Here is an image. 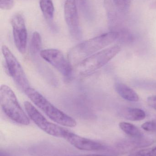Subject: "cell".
I'll return each mask as SVG.
<instances>
[{
	"label": "cell",
	"mask_w": 156,
	"mask_h": 156,
	"mask_svg": "<svg viewBox=\"0 0 156 156\" xmlns=\"http://www.w3.org/2000/svg\"><path fill=\"white\" fill-rule=\"evenodd\" d=\"M40 9L46 20L51 23L54 18V6L51 0H40Z\"/></svg>",
	"instance_id": "5bb4252c"
},
{
	"label": "cell",
	"mask_w": 156,
	"mask_h": 156,
	"mask_svg": "<svg viewBox=\"0 0 156 156\" xmlns=\"http://www.w3.org/2000/svg\"><path fill=\"white\" fill-rule=\"evenodd\" d=\"M115 89L117 93L125 100L131 102H136L139 101V97L136 92L122 83H116Z\"/></svg>",
	"instance_id": "8fae6325"
},
{
	"label": "cell",
	"mask_w": 156,
	"mask_h": 156,
	"mask_svg": "<svg viewBox=\"0 0 156 156\" xmlns=\"http://www.w3.org/2000/svg\"><path fill=\"white\" fill-rule=\"evenodd\" d=\"M24 105L28 117L40 129L50 135L62 137L65 128L48 121L29 102H25Z\"/></svg>",
	"instance_id": "52a82bcc"
},
{
	"label": "cell",
	"mask_w": 156,
	"mask_h": 156,
	"mask_svg": "<svg viewBox=\"0 0 156 156\" xmlns=\"http://www.w3.org/2000/svg\"><path fill=\"white\" fill-rule=\"evenodd\" d=\"M62 137L71 144L79 150L85 151H97L101 150L103 147L100 143L76 134L65 129Z\"/></svg>",
	"instance_id": "30bf717a"
},
{
	"label": "cell",
	"mask_w": 156,
	"mask_h": 156,
	"mask_svg": "<svg viewBox=\"0 0 156 156\" xmlns=\"http://www.w3.org/2000/svg\"><path fill=\"white\" fill-rule=\"evenodd\" d=\"M119 126L125 133L132 137L137 138H141L143 136V133L141 131L132 124L122 122L119 124Z\"/></svg>",
	"instance_id": "9a60e30c"
},
{
	"label": "cell",
	"mask_w": 156,
	"mask_h": 156,
	"mask_svg": "<svg viewBox=\"0 0 156 156\" xmlns=\"http://www.w3.org/2000/svg\"><path fill=\"white\" fill-rule=\"evenodd\" d=\"M104 4L108 19L111 22H113L116 16V6L112 0H104Z\"/></svg>",
	"instance_id": "2e32d148"
},
{
	"label": "cell",
	"mask_w": 156,
	"mask_h": 156,
	"mask_svg": "<svg viewBox=\"0 0 156 156\" xmlns=\"http://www.w3.org/2000/svg\"><path fill=\"white\" fill-rule=\"evenodd\" d=\"M64 16L71 35L74 39L79 40L82 34L76 0H66L64 4Z\"/></svg>",
	"instance_id": "ba28073f"
},
{
	"label": "cell",
	"mask_w": 156,
	"mask_h": 156,
	"mask_svg": "<svg viewBox=\"0 0 156 156\" xmlns=\"http://www.w3.org/2000/svg\"><path fill=\"white\" fill-rule=\"evenodd\" d=\"M116 8L122 12H125L129 9L131 0H112Z\"/></svg>",
	"instance_id": "ac0fdd59"
},
{
	"label": "cell",
	"mask_w": 156,
	"mask_h": 156,
	"mask_svg": "<svg viewBox=\"0 0 156 156\" xmlns=\"http://www.w3.org/2000/svg\"><path fill=\"white\" fill-rule=\"evenodd\" d=\"M77 4L82 12L84 16L88 17L89 16V8L88 0H77Z\"/></svg>",
	"instance_id": "d6986e66"
},
{
	"label": "cell",
	"mask_w": 156,
	"mask_h": 156,
	"mask_svg": "<svg viewBox=\"0 0 156 156\" xmlns=\"http://www.w3.org/2000/svg\"><path fill=\"white\" fill-rule=\"evenodd\" d=\"M25 93L36 106L55 122L67 127H74L77 125L75 119L54 106L34 89L30 87Z\"/></svg>",
	"instance_id": "7a4b0ae2"
},
{
	"label": "cell",
	"mask_w": 156,
	"mask_h": 156,
	"mask_svg": "<svg viewBox=\"0 0 156 156\" xmlns=\"http://www.w3.org/2000/svg\"><path fill=\"white\" fill-rule=\"evenodd\" d=\"M2 51L7 74L13 79L18 89L25 93L30 87L28 79L22 66L6 46H2Z\"/></svg>",
	"instance_id": "5b68a950"
},
{
	"label": "cell",
	"mask_w": 156,
	"mask_h": 156,
	"mask_svg": "<svg viewBox=\"0 0 156 156\" xmlns=\"http://www.w3.org/2000/svg\"><path fill=\"white\" fill-rule=\"evenodd\" d=\"M119 36L118 32L112 31L82 42L70 49L68 59L72 66H77L85 58L112 44Z\"/></svg>",
	"instance_id": "6da1fadb"
},
{
	"label": "cell",
	"mask_w": 156,
	"mask_h": 156,
	"mask_svg": "<svg viewBox=\"0 0 156 156\" xmlns=\"http://www.w3.org/2000/svg\"><path fill=\"white\" fill-rule=\"evenodd\" d=\"M129 156H156V147L136 150L132 152Z\"/></svg>",
	"instance_id": "e0dca14e"
},
{
	"label": "cell",
	"mask_w": 156,
	"mask_h": 156,
	"mask_svg": "<svg viewBox=\"0 0 156 156\" xmlns=\"http://www.w3.org/2000/svg\"><path fill=\"white\" fill-rule=\"evenodd\" d=\"M106 156L101 155L99 154H86V155H78V156Z\"/></svg>",
	"instance_id": "603a6c76"
},
{
	"label": "cell",
	"mask_w": 156,
	"mask_h": 156,
	"mask_svg": "<svg viewBox=\"0 0 156 156\" xmlns=\"http://www.w3.org/2000/svg\"><path fill=\"white\" fill-rule=\"evenodd\" d=\"M142 128L147 132H156V122L150 121L145 122L142 125Z\"/></svg>",
	"instance_id": "ffe728a7"
},
{
	"label": "cell",
	"mask_w": 156,
	"mask_h": 156,
	"mask_svg": "<svg viewBox=\"0 0 156 156\" xmlns=\"http://www.w3.org/2000/svg\"><path fill=\"white\" fill-rule=\"evenodd\" d=\"M42 39L40 34L37 32L33 34L29 46V52L31 56L36 58L40 55V52L42 51Z\"/></svg>",
	"instance_id": "7c38bea8"
},
{
	"label": "cell",
	"mask_w": 156,
	"mask_h": 156,
	"mask_svg": "<svg viewBox=\"0 0 156 156\" xmlns=\"http://www.w3.org/2000/svg\"><path fill=\"white\" fill-rule=\"evenodd\" d=\"M147 103L150 107L156 110V95H153L148 97Z\"/></svg>",
	"instance_id": "7402d4cb"
},
{
	"label": "cell",
	"mask_w": 156,
	"mask_h": 156,
	"mask_svg": "<svg viewBox=\"0 0 156 156\" xmlns=\"http://www.w3.org/2000/svg\"><path fill=\"white\" fill-rule=\"evenodd\" d=\"M11 24L16 47L20 53L24 54L26 49L27 38L24 20L21 15L16 14L12 17Z\"/></svg>",
	"instance_id": "9c48e42d"
},
{
	"label": "cell",
	"mask_w": 156,
	"mask_h": 156,
	"mask_svg": "<svg viewBox=\"0 0 156 156\" xmlns=\"http://www.w3.org/2000/svg\"><path fill=\"white\" fill-rule=\"evenodd\" d=\"M0 103L5 114L15 122L21 125H28L30 119L18 103L16 95L8 85L0 88Z\"/></svg>",
	"instance_id": "3957f363"
},
{
	"label": "cell",
	"mask_w": 156,
	"mask_h": 156,
	"mask_svg": "<svg viewBox=\"0 0 156 156\" xmlns=\"http://www.w3.org/2000/svg\"><path fill=\"white\" fill-rule=\"evenodd\" d=\"M40 56L67 80L72 77L73 66L60 50L53 48L44 49L40 52Z\"/></svg>",
	"instance_id": "8992f818"
},
{
	"label": "cell",
	"mask_w": 156,
	"mask_h": 156,
	"mask_svg": "<svg viewBox=\"0 0 156 156\" xmlns=\"http://www.w3.org/2000/svg\"><path fill=\"white\" fill-rule=\"evenodd\" d=\"M123 116L128 120L139 121L143 120L146 117V113L142 109L136 108H128L123 111Z\"/></svg>",
	"instance_id": "4fadbf2b"
},
{
	"label": "cell",
	"mask_w": 156,
	"mask_h": 156,
	"mask_svg": "<svg viewBox=\"0 0 156 156\" xmlns=\"http://www.w3.org/2000/svg\"><path fill=\"white\" fill-rule=\"evenodd\" d=\"M121 50L118 45L103 49L81 61L76 66V71L82 76L92 75L111 61Z\"/></svg>",
	"instance_id": "277c9868"
},
{
	"label": "cell",
	"mask_w": 156,
	"mask_h": 156,
	"mask_svg": "<svg viewBox=\"0 0 156 156\" xmlns=\"http://www.w3.org/2000/svg\"><path fill=\"white\" fill-rule=\"evenodd\" d=\"M13 5V0H0V8L2 10H10Z\"/></svg>",
	"instance_id": "44dd1931"
}]
</instances>
